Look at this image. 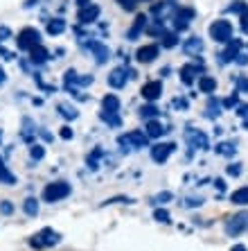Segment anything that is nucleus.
Listing matches in <instances>:
<instances>
[{
	"label": "nucleus",
	"mask_w": 248,
	"mask_h": 251,
	"mask_svg": "<svg viewBox=\"0 0 248 251\" xmlns=\"http://www.w3.org/2000/svg\"><path fill=\"white\" fill-rule=\"evenodd\" d=\"M117 113H120V100H117V95H106L102 100V120L117 127L120 125V116Z\"/></svg>",
	"instance_id": "obj_1"
},
{
	"label": "nucleus",
	"mask_w": 248,
	"mask_h": 251,
	"mask_svg": "<svg viewBox=\"0 0 248 251\" xmlns=\"http://www.w3.org/2000/svg\"><path fill=\"white\" fill-rule=\"evenodd\" d=\"M70 183L66 181H54V183H47L45 190H43V201H47V204H54V201H61L64 197H68L70 195Z\"/></svg>",
	"instance_id": "obj_2"
},
{
	"label": "nucleus",
	"mask_w": 248,
	"mask_h": 251,
	"mask_svg": "<svg viewBox=\"0 0 248 251\" xmlns=\"http://www.w3.org/2000/svg\"><path fill=\"white\" fill-rule=\"evenodd\" d=\"M210 36H212L217 43H228L232 41V25L230 21H214L212 25H210Z\"/></svg>",
	"instance_id": "obj_3"
},
{
	"label": "nucleus",
	"mask_w": 248,
	"mask_h": 251,
	"mask_svg": "<svg viewBox=\"0 0 248 251\" xmlns=\"http://www.w3.org/2000/svg\"><path fill=\"white\" fill-rule=\"evenodd\" d=\"M117 145H124L129 150H142V147H149V136L142 131H129L117 138Z\"/></svg>",
	"instance_id": "obj_4"
},
{
	"label": "nucleus",
	"mask_w": 248,
	"mask_h": 251,
	"mask_svg": "<svg viewBox=\"0 0 248 251\" xmlns=\"http://www.w3.org/2000/svg\"><path fill=\"white\" fill-rule=\"evenodd\" d=\"M244 231H248V210H242V213L232 215L228 220V224H225V233L228 235H239Z\"/></svg>",
	"instance_id": "obj_5"
},
{
	"label": "nucleus",
	"mask_w": 248,
	"mask_h": 251,
	"mask_svg": "<svg viewBox=\"0 0 248 251\" xmlns=\"http://www.w3.org/2000/svg\"><path fill=\"white\" fill-rule=\"evenodd\" d=\"M59 242V233L52 231V228H43L39 235L29 240V245L34 247V249H43V247H54Z\"/></svg>",
	"instance_id": "obj_6"
},
{
	"label": "nucleus",
	"mask_w": 248,
	"mask_h": 251,
	"mask_svg": "<svg viewBox=\"0 0 248 251\" xmlns=\"http://www.w3.org/2000/svg\"><path fill=\"white\" fill-rule=\"evenodd\" d=\"M39 41H41V34L34 27H25V29H21V34H18V48H23L27 52L34 46H39Z\"/></svg>",
	"instance_id": "obj_7"
},
{
	"label": "nucleus",
	"mask_w": 248,
	"mask_h": 251,
	"mask_svg": "<svg viewBox=\"0 0 248 251\" xmlns=\"http://www.w3.org/2000/svg\"><path fill=\"white\" fill-rule=\"evenodd\" d=\"M176 9L179 7H174L172 2H158V5H154V16H156V23H167V21H172L174 14H176Z\"/></svg>",
	"instance_id": "obj_8"
},
{
	"label": "nucleus",
	"mask_w": 248,
	"mask_h": 251,
	"mask_svg": "<svg viewBox=\"0 0 248 251\" xmlns=\"http://www.w3.org/2000/svg\"><path fill=\"white\" fill-rule=\"evenodd\" d=\"M194 18V9H187V7H179L176 9V14H174V29L179 32V29H185L187 25H190V21Z\"/></svg>",
	"instance_id": "obj_9"
},
{
	"label": "nucleus",
	"mask_w": 248,
	"mask_h": 251,
	"mask_svg": "<svg viewBox=\"0 0 248 251\" xmlns=\"http://www.w3.org/2000/svg\"><path fill=\"white\" fill-rule=\"evenodd\" d=\"M174 150H176V145H174V143H158V145L151 147V158H154L156 163H165Z\"/></svg>",
	"instance_id": "obj_10"
},
{
	"label": "nucleus",
	"mask_w": 248,
	"mask_h": 251,
	"mask_svg": "<svg viewBox=\"0 0 248 251\" xmlns=\"http://www.w3.org/2000/svg\"><path fill=\"white\" fill-rule=\"evenodd\" d=\"M160 54V48L156 43H149V46H140L138 52H135V59H138L140 64H151L154 59Z\"/></svg>",
	"instance_id": "obj_11"
},
{
	"label": "nucleus",
	"mask_w": 248,
	"mask_h": 251,
	"mask_svg": "<svg viewBox=\"0 0 248 251\" xmlns=\"http://www.w3.org/2000/svg\"><path fill=\"white\" fill-rule=\"evenodd\" d=\"M187 143L192 147H199V150H210V143H208V136L199 131V129H187V134H185Z\"/></svg>",
	"instance_id": "obj_12"
},
{
	"label": "nucleus",
	"mask_w": 248,
	"mask_h": 251,
	"mask_svg": "<svg viewBox=\"0 0 248 251\" xmlns=\"http://www.w3.org/2000/svg\"><path fill=\"white\" fill-rule=\"evenodd\" d=\"M140 93H142V98L147 100V102H156V100L162 95V84L160 82H147Z\"/></svg>",
	"instance_id": "obj_13"
},
{
	"label": "nucleus",
	"mask_w": 248,
	"mask_h": 251,
	"mask_svg": "<svg viewBox=\"0 0 248 251\" xmlns=\"http://www.w3.org/2000/svg\"><path fill=\"white\" fill-rule=\"evenodd\" d=\"M99 18V7L97 5H86V7H81V12H79V23L88 25L92 23V21H97Z\"/></svg>",
	"instance_id": "obj_14"
},
{
	"label": "nucleus",
	"mask_w": 248,
	"mask_h": 251,
	"mask_svg": "<svg viewBox=\"0 0 248 251\" xmlns=\"http://www.w3.org/2000/svg\"><path fill=\"white\" fill-rule=\"evenodd\" d=\"M127 75H129V73H127L124 68H115V70H113V73L109 75V84H111L113 88H124V86H127V79H129Z\"/></svg>",
	"instance_id": "obj_15"
},
{
	"label": "nucleus",
	"mask_w": 248,
	"mask_h": 251,
	"mask_svg": "<svg viewBox=\"0 0 248 251\" xmlns=\"http://www.w3.org/2000/svg\"><path fill=\"white\" fill-rule=\"evenodd\" d=\"M88 48H90L92 52H95V61H97V64H106V61H109L111 50L106 46H102V43H90Z\"/></svg>",
	"instance_id": "obj_16"
},
{
	"label": "nucleus",
	"mask_w": 248,
	"mask_h": 251,
	"mask_svg": "<svg viewBox=\"0 0 248 251\" xmlns=\"http://www.w3.org/2000/svg\"><path fill=\"white\" fill-rule=\"evenodd\" d=\"M147 29V16L144 14H140L138 18H135V23H133V27L129 29V41H135L138 39L140 32H144Z\"/></svg>",
	"instance_id": "obj_17"
},
{
	"label": "nucleus",
	"mask_w": 248,
	"mask_h": 251,
	"mask_svg": "<svg viewBox=\"0 0 248 251\" xmlns=\"http://www.w3.org/2000/svg\"><path fill=\"white\" fill-rule=\"evenodd\" d=\"M165 131H167V129L162 127L156 118H154V120H147V131H144V134L149 136V138H160Z\"/></svg>",
	"instance_id": "obj_18"
},
{
	"label": "nucleus",
	"mask_w": 248,
	"mask_h": 251,
	"mask_svg": "<svg viewBox=\"0 0 248 251\" xmlns=\"http://www.w3.org/2000/svg\"><path fill=\"white\" fill-rule=\"evenodd\" d=\"M47 57H50V52H47V50L41 46V43L29 50V59H32L34 64H43V61H47Z\"/></svg>",
	"instance_id": "obj_19"
},
{
	"label": "nucleus",
	"mask_w": 248,
	"mask_h": 251,
	"mask_svg": "<svg viewBox=\"0 0 248 251\" xmlns=\"http://www.w3.org/2000/svg\"><path fill=\"white\" fill-rule=\"evenodd\" d=\"M230 201L237 206H248V186L244 188H237L235 193L230 195Z\"/></svg>",
	"instance_id": "obj_20"
},
{
	"label": "nucleus",
	"mask_w": 248,
	"mask_h": 251,
	"mask_svg": "<svg viewBox=\"0 0 248 251\" xmlns=\"http://www.w3.org/2000/svg\"><path fill=\"white\" fill-rule=\"evenodd\" d=\"M196 73H199V68H194V66H192V64L183 66V68H180V79H183V84H187V86H192V84H194V77H196Z\"/></svg>",
	"instance_id": "obj_21"
},
{
	"label": "nucleus",
	"mask_w": 248,
	"mask_h": 251,
	"mask_svg": "<svg viewBox=\"0 0 248 251\" xmlns=\"http://www.w3.org/2000/svg\"><path fill=\"white\" fill-rule=\"evenodd\" d=\"M199 88H201V93H214V91H217V79L203 75L201 79H199Z\"/></svg>",
	"instance_id": "obj_22"
},
{
	"label": "nucleus",
	"mask_w": 248,
	"mask_h": 251,
	"mask_svg": "<svg viewBox=\"0 0 248 251\" xmlns=\"http://www.w3.org/2000/svg\"><path fill=\"white\" fill-rule=\"evenodd\" d=\"M239 48H242V41H237V39H232L230 46H228V50H225L221 57H224V61H235L237 54H239Z\"/></svg>",
	"instance_id": "obj_23"
},
{
	"label": "nucleus",
	"mask_w": 248,
	"mask_h": 251,
	"mask_svg": "<svg viewBox=\"0 0 248 251\" xmlns=\"http://www.w3.org/2000/svg\"><path fill=\"white\" fill-rule=\"evenodd\" d=\"M183 48H185V52H187V54H199L203 50V41L199 39V36H192V39L185 43Z\"/></svg>",
	"instance_id": "obj_24"
},
{
	"label": "nucleus",
	"mask_w": 248,
	"mask_h": 251,
	"mask_svg": "<svg viewBox=\"0 0 248 251\" xmlns=\"http://www.w3.org/2000/svg\"><path fill=\"white\" fill-rule=\"evenodd\" d=\"M66 29V21L64 18H52V21H50V23H47V34H61V32H64Z\"/></svg>",
	"instance_id": "obj_25"
},
{
	"label": "nucleus",
	"mask_w": 248,
	"mask_h": 251,
	"mask_svg": "<svg viewBox=\"0 0 248 251\" xmlns=\"http://www.w3.org/2000/svg\"><path fill=\"white\" fill-rule=\"evenodd\" d=\"M0 181L7 183V186H14V183H16V176L7 170V165H5V161H2V158H0Z\"/></svg>",
	"instance_id": "obj_26"
},
{
	"label": "nucleus",
	"mask_w": 248,
	"mask_h": 251,
	"mask_svg": "<svg viewBox=\"0 0 248 251\" xmlns=\"http://www.w3.org/2000/svg\"><path fill=\"white\" fill-rule=\"evenodd\" d=\"M25 215H29V217H34V215H39V201H36L34 197H27L25 199Z\"/></svg>",
	"instance_id": "obj_27"
},
{
	"label": "nucleus",
	"mask_w": 248,
	"mask_h": 251,
	"mask_svg": "<svg viewBox=\"0 0 248 251\" xmlns=\"http://www.w3.org/2000/svg\"><path fill=\"white\" fill-rule=\"evenodd\" d=\"M156 116H158V109L154 104H147L140 109V118H144V120H154Z\"/></svg>",
	"instance_id": "obj_28"
},
{
	"label": "nucleus",
	"mask_w": 248,
	"mask_h": 251,
	"mask_svg": "<svg viewBox=\"0 0 248 251\" xmlns=\"http://www.w3.org/2000/svg\"><path fill=\"white\" fill-rule=\"evenodd\" d=\"M59 113H61L64 118H68V120H75V118L79 116L75 106H68V104H59Z\"/></svg>",
	"instance_id": "obj_29"
},
{
	"label": "nucleus",
	"mask_w": 248,
	"mask_h": 251,
	"mask_svg": "<svg viewBox=\"0 0 248 251\" xmlns=\"http://www.w3.org/2000/svg\"><path fill=\"white\" fill-rule=\"evenodd\" d=\"M154 220L160 224H167L169 222V213L165 208H156V213H154Z\"/></svg>",
	"instance_id": "obj_30"
},
{
	"label": "nucleus",
	"mask_w": 248,
	"mask_h": 251,
	"mask_svg": "<svg viewBox=\"0 0 248 251\" xmlns=\"http://www.w3.org/2000/svg\"><path fill=\"white\" fill-rule=\"evenodd\" d=\"M162 46H165V48L179 46V36H176V34H162Z\"/></svg>",
	"instance_id": "obj_31"
},
{
	"label": "nucleus",
	"mask_w": 248,
	"mask_h": 251,
	"mask_svg": "<svg viewBox=\"0 0 248 251\" xmlns=\"http://www.w3.org/2000/svg\"><path fill=\"white\" fill-rule=\"evenodd\" d=\"M29 154H32V158H34V161H41V158L45 156V150H43L41 145H34L32 150H29Z\"/></svg>",
	"instance_id": "obj_32"
},
{
	"label": "nucleus",
	"mask_w": 248,
	"mask_h": 251,
	"mask_svg": "<svg viewBox=\"0 0 248 251\" xmlns=\"http://www.w3.org/2000/svg\"><path fill=\"white\" fill-rule=\"evenodd\" d=\"M117 5H120L122 9H127V12H133L135 5H138V0H117Z\"/></svg>",
	"instance_id": "obj_33"
},
{
	"label": "nucleus",
	"mask_w": 248,
	"mask_h": 251,
	"mask_svg": "<svg viewBox=\"0 0 248 251\" xmlns=\"http://www.w3.org/2000/svg\"><path fill=\"white\" fill-rule=\"evenodd\" d=\"M237 93H248V79L246 77H239V82H237Z\"/></svg>",
	"instance_id": "obj_34"
},
{
	"label": "nucleus",
	"mask_w": 248,
	"mask_h": 251,
	"mask_svg": "<svg viewBox=\"0 0 248 251\" xmlns=\"http://www.w3.org/2000/svg\"><path fill=\"white\" fill-rule=\"evenodd\" d=\"M0 213L12 215V213H14V204H12V201H2V204H0Z\"/></svg>",
	"instance_id": "obj_35"
},
{
	"label": "nucleus",
	"mask_w": 248,
	"mask_h": 251,
	"mask_svg": "<svg viewBox=\"0 0 248 251\" xmlns=\"http://www.w3.org/2000/svg\"><path fill=\"white\" fill-rule=\"evenodd\" d=\"M217 152H219V154H232V152H235V147L228 145V143H221V145L217 147Z\"/></svg>",
	"instance_id": "obj_36"
},
{
	"label": "nucleus",
	"mask_w": 248,
	"mask_h": 251,
	"mask_svg": "<svg viewBox=\"0 0 248 251\" xmlns=\"http://www.w3.org/2000/svg\"><path fill=\"white\" fill-rule=\"evenodd\" d=\"M228 175H230V176H239V175H242V168H239V163L228 165Z\"/></svg>",
	"instance_id": "obj_37"
},
{
	"label": "nucleus",
	"mask_w": 248,
	"mask_h": 251,
	"mask_svg": "<svg viewBox=\"0 0 248 251\" xmlns=\"http://www.w3.org/2000/svg\"><path fill=\"white\" fill-rule=\"evenodd\" d=\"M169 199H172V193H160L156 197V204H167Z\"/></svg>",
	"instance_id": "obj_38"
},
{
	"label": "nucleus",
	"mask_w": 248,
	"mask_h": 251,
	"mask_svg": "<svg viewBox=\"0 0 248 251\" xmlns=\"http://www.w3.org/2000/svg\"><path fill=\"white\" fill-rule=\"evenodd\" d=\"M208 109H210V113H208V116L210 118H217V116H219V111H217V100H210V106H208Z\"/></svg>",
	"instance_id": "obj_39"
},
{
	"label": "nucleus",
	"mask_w": 248,
	"mask_h": 251,
	"mask_svg": "<svg viewBox=\"0 0 248 251\" xmlns=\"http://www.w3.org/2000/svg\"><path fill=\"white\" fill-rule=\"evenodd\" d=\"M224 106H225V109H232V106H237V93L232 95V98L224 100Z\"/></svg>",
	"instance_id": "obj_40"
},
{
	"label": "nucleus",
	"mask_w": 248,
	"mask_h": 251,
	"mask_svg": "<svg viewBox=\"0 0 248 251\" xmlns=\"http://www.w3.org/2000/svg\"><path fill=\"white\" fill-rule=\"evenodd\" d=\"M242 29L244 32H248V7L242 12Z\"/></svg>",
	"instance_id": "obj_41"
},
{
	"label": "nucleus",
	"mask_w": 248,
	"mask_h": 251,
	"mask_svg": "<svg viewBox=\"0 0 248 251\" xmlns=\"http://www.w3.org/2000/svg\"><path fill=\"white\" fill-rule=\"evenodd\" d=\"M72 136H75V134H72V129H70V127H64V129H61V138H64V140H70Z\"/></svg>",
	"instance_id": "obj_42"
},
{
	"label": "nucleus",
	"mask_w": 248,
	"mask_h": 251,
	"mask_svg": "<svg viewBox=\"0 0 248 251\" xmlns=\"http://www.w3.org/2000/svg\"><path fill=\"white\" fill-rule=\"evenodd\" d=\"M244 9H246V5H242V2H235V5L230 7V12H237V14H242Z\"/></svg>",
	"instance_id": "obj_43"
},
{
	"label": "nucleus",
	"mask_w": 248,
	"mask_h": 251,
	"mask_svg": "<svg viewBox=\"0 0 248 251\" xmlns=\"http://www.w3.org/2000/svg\"><path fill=\"white\" fill-rule=\"evenodd\" d=\"M239 66H246L248 64V54H237V59H235Z\"/></svg>",
	"instance_id": "obj_44"
},
{
	"label": "nucleus",
	"mask_w": 248,
	"mask_h": 251,
	"mask_svg": "<svg viewBox=\"0 0 248 251\" xmlns=\"http://www.w3.org/2000/svg\"><path fill=\"white\" fill-rule=\"evenodd\" d=\"M239 116L248 118V104H239Z\"/></svg>",
	"instance_id": "obj_45"
},
{
	"label": "nucleus",
	"mask_w": 248,
	"mask_h": 251,
	"mask_svg": "<svg viewBox=\"0 0 248 251\" xmlns=\"http://www.w3.org/2000/svg\"><path fill=\"white\" fill-rule=\"evenodd\" d=\"M230 251H248V249H246V247H244V245H235Z\"/></svg>",
	"instance_id": "obj_46"
},
{
	"label": "nucleus",
	"mask_w": 248,
	"mask_h": 251,
	"mask_svg": "<svg viewBox=\"0 0 248 251\" xmlns=\"http://www.w3.org/2000/svg\"><path fill=\"white\" fill-rule=\"evenodd\" d=\"M5 82V73H2V68H0V84Z\"/></svg>",
	"instance_id": "obj_47"
}]
</instances>
